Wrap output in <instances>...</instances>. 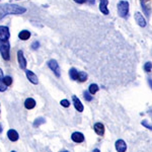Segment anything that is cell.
Returning a JSON list of instances; mask_svg holds the SVG:
<instances>
[{
  "mask_svg": "<svg viewBox=\"0 0 152 152\" xmlns=\"http://www.w3.org/2000/svg\"><path fill=\"white\" fill-rule=\"evenodd\" d=\"M26 11L24 7L14 4H3L0 5V19L7 14H23Z\"/></svg>",
  "mask_w": 152,
  "mask_h": 152,
  "instance_id": "cell-1",
  "label": "cell"
},
{
  "mask_svg": "<svg viewBox=\"0 0 152 152\" xmlns=\"http://www.w3.org/2000/svg\"><path fill=\"white\" fill-rule=\"evenodd\" d=\"M69 76L72 80L78 82H85L87 80V74L85 72L81 71H77L75 68H71L69 70Z\"/></svg>",
  "mask_w": 152,
  "mask_h": 152,
  "instance_id": "cell-2",
  "label": "cell"
},
{
  "mask_svg": "<svg viewBox=\"0 0 152 152\" xmlns=\"http://www.w3.org/2000/svg\"><path fill=\"white\" fill-rule=\"evenodd\" d=\"M118 14H119L121 18H128L129 14V2L128 1H120L118 3Z\"/></svg>",
  "mask_w": 152,
  "mask_h": 152,
  "instance_id": "cell-3",
  "label": "cell"
},
{
  "mask_svg": "<svg viewBox=\"0 0 152 152\" xmlns=\"http://www.w3.org/2000/svg\"><path fill=\"white\" fill-rule=\"evenodd\" d=\"M9 50H10V44H9L8 41L0 42V53H1V55H2V58L6 61H8L9 59H10Z\"/></svg>",
  "mask_w": 152,
  "mask_h": 152,
  "instance_id": "cell-4",
  "label": "cell"
},
{
  "mask_svg": "<svg viewBox=\"0 0 152 152\" xmlns=\"http://www.w3.org/2000/svg\"><path fill=\"white\" fill-rule=\"evenodd\" d=\"M10 38L9 28L7 26H0V42H6Z\"/></svg>",
  "mask_w": 152,
  "mask_h": 152,
  "instance_id": "cell-5",
  "label": "cell"
},
{
  "mask_svg": "<svg viewBox=\"0 0 152 152\" xmlns=\"http://www.w3.org/2000/svg\"><path fill=\"white\" fill-rule=\"evenodd\" d=\"M48 66H49V68L54 72V74L57 76V77H60V67H59V64H58L57 61L52 59V60H50L48 62Z\"/></svg>",
  "mask_w": 152,
  "mask_h": 152,
  "instance_id": "cell-6",
  "label": "cell"
},
{
  "mask_svg": "<svg viewBox=\"0 0 152 152\" xmlns=\"http://www.w3.org/2000/svg\"><path fill=\"white\" fill-rule=\"evenodd\" d=\"M18 64H19V67L21 68L23 70H26V60L23 56V52L21 50H19L18 52Z\"/></svg>",
  "mask_w": 152,
  "mask_h": 152,
  "instance_id": "cell-7",
  "label": "cell"
},
{
  "mask_svg": "<svg viewBox=\"0 0 152 152\" xmlns=\"http://www.w3.org/2000/svg\"><path fill=\"white\" fill-rule=\"evenodd\" d=\"M72 102H73V104H74V107L76 110H77V112H83V110H84V107H83V104H81V102H80V99H78L76 95H73L72 96Z\"/></svg>",
  "mask_w": 152,
  "mask_h": 152,
  "instance_id": "cell-8",
  "label": "cell"
},
{
  "mask_svg": "<svg viewBox=\"0 0 152 152\" xmlns=\"http://www.w3.org/2000/svg\"><path fill=\"white\" fill-rule=\"evenodd\" d=\"M115 146H116V149L118 152H126L127 150V144L126 142L124 140H122V139H120V140L116 141V144H115Z\"/></svg>",
  "mask_w": 152,
  "mask_h": 152,
  "instance_id": "cell-9",
  "label": "cell"
},
{
  "mask_svg": "<svg viewBox=\"0 0 152 152\" xmlns=\"http://www.w3.org/2000/svg\"><path fill=\"white\" fill-rule=\"evenodd\" d=\"M26 77H28V79L33 83V84H38L39 83L38 76L34 72H31V70H26Z\"/></svg>",
  "mask_w": 152,
  "mask_h": 152,
  "instance_id": "cell-10",
  "label": "cell"
},
{
  "mask_svg": "<svg viewBox=\"0 0 152 152\" xmlns=\"http://www.w3.org/2000/svg\"><path fill=\"white\" fill-rule=\"evenodd\" d=\"M71 139H72V141L75 142V143H82V142L84 141V136H83V134L80 133V132H74V133L72 134V136H71Z\"/></svg>",
  "mask_w": 152,
  "mask_h": 152,
  "instance_id": "cell-11",
  "label": "cell"
},
{
  "mask_svg": "<svg viewBox=\"0 0 152 152\" xmlns=\"http://www.w3.org/2000/svg\"><path fill=\"white\" fill-rule=\"evenodd\" d=\"M135 20H136V23L140 26H142V28L146 26V20L140 12H136V13H135Z\"/></svg>",
  "mask_w": 152,
  "mask_h": 152,
  "instance_id": "cell-12",
  "label": "cell"
},
{
  "mask_svg": "<svg viewBox=\"0 0 152 152\" xmlns=\"http://www.w3.org/2000/svg\"><path fill=\"white\" fill-rule=\"evenodd\" d=\"M94 132L96 133L99 136H104V126L102 123H95L94 126Z\"/></svg>",
  "mask_w": 152,
  "mask_h": 152,
  "instance_id": "cell-13",
  "label": "cell"
},
{
  "mask_svg": "<svg viewBox=\"0 0 152 152\" xmlns=\"http://www.w3.org/2000/svg\"><path fill=\"white\" fill-rule=\"evenodd\" d=\"M99 10L102 11V14H109V9H107V4H109V0H99Z\"/></svg>",
  "mask_w": 152,
  "mask_h": 152,
  "instance_id": "cell-14",
  "label": "cell"
},
{
  "mask_svg": "<svg viewBox=\"0 0 152 152\" xmlns=\"http://www.w3.org/2000/svg\"><path fill=\"white\" fill-rule=\"evenodd\" d=\"M7 136H8V139L12 142H15L18 140L19 136H18V133L15 131V130H9L8 132H7Z\"/></svg>",
  "mask_w": 152,
  "mask_h": 152,
  "instance_id": "cell-15",
  "label": "cell"
},
{
  "mask_svg": "<svg viewBox=\"0 0 152 152\" xmlns=\"http://www.w3.org/2000/svg\"><path fill=\"white\" fill-rule=\"evenodd\" d=\"M24 107H26V110H33L36 107V100L31 99V97H28L24 102Z\"/></svg>",
  "mask_w": 152,
  "mask_h": 152,
  "instance_id": "cell-16",
  "label": "cell"
},
{
  "mask_svg": "<svg viewBox=\"0 0 152 152\" xmlns=\"http://www.w3.org/2000/svg\"><path fill=\"white\" fill-rule=\"evenodd\" d=\"M18 38L20 39V40H23V41H26V40H28V39L31 38V33H29L28 31H20V33H19Z\"/></svg>",
  "mask_w": 152,
  "mask_h": 152,
  "instance_id": "cell-17",
  "label": "cell"
},
{
  "mask_svg": "<svg viewBox=\"0 0 152 152\" xmlns=\"http://www.w3.org/2000/svg\"><path fill=\"white\" fill-rule=\"evenodd\" d=\"M99 85L92 83V84L89 85V88H88V92H89V94H91V95H94V94H96L97 91H99Z\"/></svg>",
  "mask_w": 152,
  "mask_h": 152,
  "instance_id": "cell-18",
  "label": "cell"
},
{
  "mask_svg": "<svg viewBox=\"0 0 152 152\" xmlns=\"http://www.w3.org/2000/svg\"><path fill=\"white\" fill-rule=\"evenodd\" d=\"M7 86H5L3 83V72H2L1 68H0V91L3 92L6 90Z\"/></svg>",
  "mask_w": 152,
  "mask_h": 152,
  "instance_id": "cell-19",
  "label": "cell"
},
{
  "mask_svg": "<svg viewBox=\"0 0 152 152\" xmlns=\"http://www.w3.org/2000/svg\"><path fill=\"white\" fill-rule=\"evenodd\" d=\"M141 1V5L142 7H143V9H144V11H145V13H146V15H149V10L147 9V7H150L148 5V3L151 1V0H140Z\"/></svg>",
  "mask_w": 152,
  "mask_h": 152,
  "instance_id": "cell-20",
  "label": "cell"
},
{
  "mask_svg": "<svg viewBox=\"0 0 152 152\" xmlns=\"http://www.w3.org/2000/svg\"><path fill=\"white\" fill-rule=\"evenodd\" d=\"M45 123V119L44 118H38V119H36V121L34 122V127L35 128H38L39 126H41L42 124H44Z\"/></svg>",
  "mask_w": 152,
  "mask_h": 152,
  "instance_id": "cell-21",
  "label": "cell"
},
{
  "mask_svg": "<svg viewBox=\"0 0 152 152\" xmlns=\"http://www.w3.org/2000/svg\"><path fill=\"white\" fill-rule=\"evenodd\" d=\"M3 83L5 86H10L12 84V78L10 76H5V77H3Z\"/></svg>",
  "mask_w": 152,
  "mask_h": 152,
  "instance_id": "cell-22",
  "label": "cell"
},
{
  "mask_svg": "<svg viewBox=\"0 0 152 152\" xmlns=\"http://www.w3.org/2000/svg\"><path fill=\"white\" fill-rule=\"evenodd\" d=\"M83 96H84L85 100H87V102H91V100H92V96L90 95V94L88 91L83 92Z\"/></svg>",
  "mask_w": 152,
  "mask_h": 152,
  "instance_id": "cell-23",
  "label": "cell"
},
{
  "mask_svg": "<svg viewBox=\"0 0 152 152\" xmlns=\"http://www.w3.org/2000/svg\"><path fill=\"white\" fill-rule=\"evenodd\" d=\"M151 68H152L151 62L145 63V65H144V70H145L146 72H151Z\"/></svg>",
  "mask_w": 152,
  "mask_h": 152,
  "instance_id": "cell-24",
  "label": "cell"
},
{
  "mask_svg": "<svg viewBox=\"0 0 152 152\" xmlns=\"http://www.w3.org/2000/svg\"><path fill=\"white\" fill-rule=\"evenodd\" d=\"M60 104H61L62 107H69V105H70L69 100H67V99H62Z\"/></svg>",
  "mask_w": 152,
  "mask_h": 152,
  "instance_id": "cell-25",
  "label": "cell"
},
{
  "mask_svg": "<svg viewBox=\"0 0 152 152\" xmlns=\"http://www.w3.org/2000/svg\"><path fill=\"white\" fill-rule=\"evenodd\" d=\"M39 47H40V43H39V42H34V43L31 44V49H33V50H37V49H39Z\"/></svg>",
  "mask_w": 152,
  "mask_h": 152,
  "instance_id": "cell-26",
  "label": "cell"
},
{
  "mask_svg": "<svg viewBox=\"0 0 152 152\" xmlns=\"http://www.w3.org/2000/svg\"><path fill=\"white\" fill-rule=\"evenodd\" d=\"M141 124H142V125H143V126H144V127H146V128H147V129H150V130L152 129L151 125H148V124H147V122H146V121H143V122H142V123H141Z\"/></svg>",
  "mask_w": 152,
  "mask_h": 152,
  "instance_id": "cell-27",
  "label": "cell"
},
{
  "mask_svg": "<svg viewBox=\"0 0 152 152\" xmlns=\"http://www.w3.org/2000/svg\"><path fill=\"white\" fill-rule=\"evenodd\" d=\"M74 1L77 2V3H79V4H83V3H85L87 0H74Z\"/></svg>",
  "mask_w": 152,
  "mask_h": 152,
  "instance_id": "cell-28",
  "label": "cell"
},
{
  "mask_svg": "<svg viewBox=\"0 0 152 152\" xmlns=\"http://www.w3.org/2000/svg\"><path fill=\"white\" fill-rule=\"evenodd\" d=\"M2 131H3V128H2V125L0 124V134L2 133Z\"/></svg>",
  "mask_w": 152,
  "mask_h": 152,
  "instance_id": "cell-29",
  "label": "cell"
},
{
  "mask_svg": "<svg viewBox=\"0 0 152 152\" xmlns=\"http://www.w3.org/2000/svg\"><path fill=\"white\" fill-rule=\"evenodd\" d=\"M92 152H100V151H99V149L95 148V149H94V151H92Z\"/></svg>",
  "mask_w": 152,
  "mask_h": 152,
  "instance_id": "cell-30",
  "label": "cell"
},
{
  "mask_svg": "<svg viewBox=\"0 0 152 152\" xmlns=\"http://www.w3.org/2000/svg\"><path fill=\"white\" fill-rule=\"evenodd\" d=\"M89 3L90 4H94V0H89Z\"/></svg>",
  "mask_w": 152,
  "mask_h": 152,
  "instance_id": "cell-31",
  "label": "cell"
},
{
  "mask_svg": "<svg viewBox=\"0 0 152 152\" xmlns=\"http://www.w3.org/2000/svg\"><path fill=\"white\" fill-rule=\"evenodd\" d=\"M60 152H68V151H66V150H64V151H60Z\"/></svg>",
  "mask_w": 152,
  "mask_h": 152,
  "instance_id": "cell-32",
  "label": "cell"
},
{
  "mask_svg": "<svg viewBox=\"0 0 152 152\" xmlns=\"http://www.w3.org/2000/svg\"><path fill=\"white\" fill-rule=\"evenodd\" d=\"M11 152H15V151H11Z\"/></svg>",
  "mask_w": 152,
  "mask_h": 152,
  "instance_id": "cell-33",
  "label": "cell"
}]
</instances>
